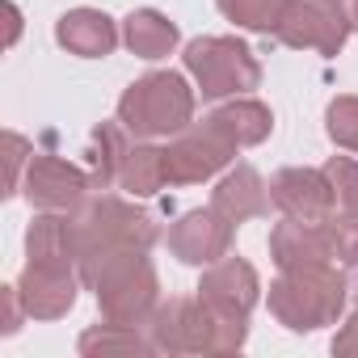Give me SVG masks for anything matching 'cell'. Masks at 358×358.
Instances as JSON below:
<instances>
[{"label":"cell","mask_w":358,"mask_h":358,"mask_svg":"<svg viewBox=\"0 0 358 358\" xmlns=\"http://www.w3.org/2000/svg\"><path fill=\"white\" fill-rule=\"evenodd\" d=\"M80 282L97 295L101 316L118 324H148L160 303V282L148 262V249H93L80 257Z\"/></svg>","instance_id":"6da1fadb"},{"label":"cell","mask_w":358,"mask_h":358,"mask_svg":"<svg viewBox=\"0 0 358 358\" xmlns=\"http://www.w3.org/2000/svg\"><path fill=\"white\" fill-rule=\"evenodd\" d=\"M249 337V324L215 316L199 295L156 303L148 316V341L156 354H236Z\"/></svg>","instance_id":"7a4b0ae2"},{"label":"cell","mask_w":358,"mask_h":358,"mask_svg":"<svg viewBox=\"0 0 358 358\" xmlns=\"http://www.w3.org/2000/svg\"><path fill=\"white\" fill-rule=\"evenodd\" d=\"M345 295L350 282L337 274V266H295L270 282V316L291 333H312L337 324Z\"/></svg>","instance_id":"3957f363"},{"label":"cell","mask_w":358,"mask_h":358,"mask_svg":"<svg viewBox=\"0 0 358 358\" xmlns=\"http://www.w3.org/2000/svg\"><path fill=\"white\" fill-rule=\"evenodd\" d=\"M118 122L135 139L177 135L194 122V89L177 72H148L118 97Z\"/></svg>","instance_id":"277c9868"},{"label":"cell","mask_w":358,"mask_h":358,"mask_svg":"<svg viewBox=\"0 0 358 358\" xmlns=\"http://www.w3.org/2000/svg\"><path fill=\"white\" fill-rule=\"evenodd\" d=\"M76 224V245H80V257L93 253V249H152L160 241V228L148 211H139L135 203H122L114 194H93L76 207L72 215Z\"/></svg>","instance_id":"5b68a950"},{"label":"cell","mask_w":358,"mask_h":358,"mask_svg":"<svg viewBox=\"0 0 358 358\" xmlns=\"http://www.w3.org/2000/svg\"><path fill=\"white\" fill-rule=\"evenodd\" d=\"M182 59H186V72L199 80L203 97H236L262 85V64L241 38H228V34L194 38Z\"/></svg>","instance_id":"8992f818"},{"label":"cell","mask_w":358,"mask_h":358,"mask_svg":"<svg viewBox=\"0 0 358 358\" xmlns=\"http://www.w3.org/2000/svg\"><path fill=\"white\" fill-rule=\"evenodd\" d=\"M236 156V139L215 122V118H203V122H190L186 131H177V139L164 148V164H169V182L173 186H194V182H207L220 169H228Z\"/></svg>","instance_id":"52a82bcc"},{"label":"cell","mask_w":358,"mask_h":358,"mask_svg":"<svg viewBox=\"0 0 358 358\" xmlns=\"http://www.w3.org/2000/svg\"><path fill=\"white\" fill-rule=\"evenodd\" d=\"M22 194L30 199V207H43V211H76L93 194V173L64 156L34 152L26 164Z\"/></svg>","instance_id":"ba28073f"},{"label":"cell","mask_w":358,"mask_h":358,"mask_svg":"<svg viewBox=\"0 0 358 358\" xmlns=\"http://www.w3.org/2000/svg\"><path fill=\"white\" fill-rule=\"evenodd\" d=\"M274 38L295 51H320L337 55L350 38V26L341 22L337 9H329L324 0H287V9L274 26Z\"/></svg>","instance_id":"9c48e42d"},{"label":"cell","mask_w":358,"mask_h":358,"mask_svg":"<svg viewBox=\"0 0 358 358\" xmlns=\"http://www.w3.org/2000/svg\"><path fill=\"white\" fill-rule=\"evenodd\" d=\"M199 299L224 316V320H236V324H249V312L257 308L262 299V282H257V270L241 257H220L203 282H199Z\"/></svg>","instance_id":"30bf717a"},{"label":"cell","mask_w":358,"mask_h":358,"mask_svg":"<svg viewBox=\"0 0 358 358\" xmlns=\"http://www.w3.org/2000/svg\"><path fill=\"white\" fill-rule=\"evenodd\" d=\"M232 220H224L215 207L207 211H186L169 228V249L177 253V262L186 266H215L220 257H228L232 249Z\"/></svg>","instance_id":"8fae6325"},{"label":"cell","mask_w":358,"mask_h":358,"mask_svg":"<svg viewBox=\"0 0 358 358\" xmlns=\"http://www.w3.org/2000/svg\"><path fill=\"white\" fill-rule=\"evenodd\" d=\"M270 257L278 270H295V266H337V249H333V228L329 220H282L270 232Z\"/></svg>","instance_id":"7c38bea8"},{"label":"cell","mask_w":358,"mask_h":358,"mask_svg":"<svg viewBox=\"0 0 358 358\" xmlns=\"http://www.w3.org/2000/svg\"><path fill=\"white\" fill-rule=\"evenodd\" d=\"M270 199L291 220H329L333 215V186L324 169H282L270 177Z\"/></svg>","instance_id":"4fadbf2b"},{"label":"cell","mask_w":358,"mask_h":358,"mask_svg":"<svg viewBox=\"0 0 358 358\" xmlns=\"http://www.w3.org/2000/svg\"><path fill=\"white\" fill-rule=\"evenodd\" d=\"M17 291L26 299V312L34 320H59L72 312L76 303V274L68 266H43V262H26Z\"/></svg>","instance_id":"5bb4252c"},{"label":"cell","mask_w":358,"mask_h":358,"mask_svg":"<svg viewBox=\"0 0 358 358\" xmlns=\"http://www.w3.org/2000/svg\"><path fill=\"white\" fill-rule=\"evenodd\" d=\"M270 203H274V199H270V186L257 177L253 164H236L224 182L215 186V194H211V207H215L224 220H232V224L270 215Z\"/></svg>","instance_id":"9a60e30c"},{"label":"cell","mask_w":358,"mask_h":358,"mask_svg":"<svg viewBox=\"0 0 358 358\" xmlns=\"http://www.w3.org/2000/svg\"><path fill=\"white\" fill-rule=\"evenodd\" d=\"M55 43L80 59H106L118 47V26L101 9H72L55 26Z\"/></svg>","instance_id":"2e32d148"},{"label":"cell","mask_w":358,"mask_h":358,"mask_svg":"<svg viewBox=\"0 0 358 358\" xmlns=\"http://www.w3.org/2000/svg\"><path fill=\"white\" fill-rule=\"evenodd\" d=\"M26 253H30V262H43V266H68V270L80 266L72 215H38L26 232Z\"/></svg>","instance_id":"e0dca14e"},{"label":"cell","mask_w":358,"mask_h":358,"mask_svg":"<svg viewBox=\"0 0 358 358\" xmlns=\"http://www.w3.org/2000/svg\"><path fill=\"white\" fill-rule=\"evenodd\" d=\"M177 38H182V34H177V26L164 13H156V9H135L122 22V43L139 59H164L177 47Z\"/></svg>","instance_id":"ac0fdd59"},{"label":"cell","mask_w":358,"mask_h":358,"mask_svg":"<svg viewBox=\"0 0 358 358\" xmlns=\"http://www.w3.org/2000/svg\"><path fill=\"white\" fill-rule=\"evenodd\" d=\"M118 186L131 194V199H152L169 186V164H164V148H152V143H131L127 148V160H122V173H118Z\"/></svg>","instance_id":"d6986e66"},{"label":"cell","mask_w":358,"mask_h":358,"mask_svg":"<svg viewBox=\"0 0 358 358\" xmlns=\"http://www.w3.org/2000/svg\"><path fill=\"white\" fill-rule=\"evenodd\" d=\"M127 127L122 122H101L93 127L89 135V173H93V190H110L122 173V160H127Z\"/></svg>","instance_id":"ffe728a7"},{"label":"cell","mask_w":358,"mask_h":358,"mask_svg":"<svg viewBox=\"0 0 358 358\" xmlns=\"http://www.w3.org/2000/svg\"><path fill=\"white\" fill-rule=\"evenodd\" d=\"M211 118H215L232 139H236V148H253V143H262V139L274 131V114H270L262 101H249V97L220 106Z\"/></svg>","instance_id":"44dd1931"},{"label":"cell","mask_w":358,"mask_h":358,"mask_svg":"<svg viewBox=\"0 0 358 358\" xmlns=\"http://www.w3.org/2000/svg\"><path fill=\"white\" fill-rule=\"evenodd\" d=\"M80 354H152V341L135 333V324H118V320H106L89 333H80L76 341Z\"/></svg>","instance_id":"7402d4cb"},{"label":"cell","mask_w":358,"mask_h":358,"mask_svg":"<svg viewBox=\"0 0 358 358\" xmlns=\"http://www.w3.org/2000/svg\"><path fill=\"white\" fill-rule=\"evenodd\" d=\"M220 13L241 26V30H253V34H274L282 9H287V0H215Z\"/></svg>","instance_id":"603a6c76"},{"label":"cell","mask_w":358,"mask_h":358,"mask_svg":"<svg viewBox=\"0 0 358 358\" xmlns=\"http://www.w3.org/2000/svg\"><path fill=\"white\" fill-rule=\"evenodd\" d=\"M324 177H329V186H333V211L358 220V164L350 156H333L324 164Z\"/></svg>","instance_id":"cb8c5ba5"},{"label":"cell","mask_w":358,"mask_h":358,"mask_svg":"<svg viewBox=\"0 0 358 358\" xmlns=\"http://www.w3.org/2000/svg\"><path fill=\"white\" fill-rule=\"evenodd\" d=\"M329 139L345 152H358V97H333L324 110Z\"/></svg>","instance_id":"d4e9b609"},{"label":"cell","mask_w":358,"mask_h":358,"mask_svg":"<svg viewBox=\"0 0 358 358\" xmlns=\"http://www.w3.org/2000/svg\"><path fill=\"white\" fill-rule=\"evenodd\" d=\"M329 228H333L337 266H358V220L354 215H329Z\"/></svg>","instance_id":"484cf974"},{"label":"cell","mask_w":358,"mask_h":358,"mask_svg":"<svg viewBox=\"0 0 358 358\" xmlns=\"http://www.w3.org/2000/svg\"><path fill=\"white\" fill-rule=\"evenodd\" d=\"M5 152H9V194H13V190H22V164H30L34 148H30V139H22L17 131H9L5 135Z\"/></svg>","instance_id":"4316f807"},{"label":"cell","mask_w":358,"mask_h":358,"mask_svg":"<svg viewBox=\"0 0 358 358\" xmlns=\"http://www.w3.org/2000/svg\"><path fill=\"white\" fill-rule=\"evenodd\" d=\"M333 354H358V308L345 316L341 333L333 337Z\"/></svg>","instance_id":"83f0119b"},{"label":"cell","mask_w":358,"mask_h":358,"mask_svg":"<svg viewBox=\"0 0 358 358\" xmlns=\"http://www.w3.org/2000/svg\"><path fill=\"white\" fill-rule=\"evenodd\" d=\"M22 312H26V299L17 287H5V333H17L22 329Z\"/></svg>","instance_id":"f1b7e54d"},{"label":"cell","mask_w":358,"mask_h":358,"mask_svg":"<svg viewBox=\"0 0 358 358\" xmlns=\"http://www.w3.org/2000/svg\"><path fill=\"white\" fill-rule=\"evenodd\" d=\"M324 5H329V9H337V13H341V22H345V26H350V34H354V30H358V0H324Z\"/></svg>","instance_id":"f546056e"},{"label":"cell","mask_w":358,"mask_h":358,"mask_svg":"<svg viewBox=\"0 0 358 358\" xmlns=\"http://www.w3.org/2000/svg\"><path fill=\"white\" fill-rule=\"evenodd\" d=\"M9 22H13V26H9V43H13V38L22 34V13H17V5H9Z\"/></svg>","instance_id":"4dcf8cb0"},{"label":"cell","mask_w":358,"mask_h":358,"mask_svg":"<svg viewBox=\"0 0 358 358\" xmlns=\"http://www.w3.org/2000/svg\"><path fill=\"white\" fill-rule=\"evenodd\" d=\"M354 291H358V278H354Z\"/></svg>","instance_id":"1f68e13d"}]
</instances>
